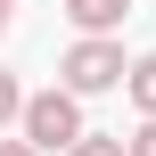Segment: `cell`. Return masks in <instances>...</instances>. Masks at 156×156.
Segmentation results:
<instances>
[{"instance_id": "6da1fadb", "label": "cell", "mask_w": 156, "mask_h": 156, "mask_svg": "<svg viewBox=\"0 0 156 156\" xmlns=\"http://www.w3.org/2000/svg\"><path fill=\"white\" fill-rule=\"evenodd\" d=\"M16 123H25V148L33 156H66L82 140V99H74V90H33V99L16 107Z\"/></svg>"}, {"instance_id": "7a4b0ae2", "label": "cell", "mask_w": 156, "mask_h": 156, "mask_svg": "<svg viewBox=\"0 0 156 156\" xmlns=\"http://www.w3.org/2000/svg\"><path fill=\"white\" fill-rule=\"evenodd\" d=\"M58 74H66V90H74V99H90V90H115V82H123V41H99V33H82V41L66 49V66H58Z\"/></svg>"}, {"instance_id": "3957f363", "label": "cell", "mask_w": 156, "mask_h": 156, "mask_svg": "<svg viewBox=\"0 0 156 156\" xmlns=\"http://www.w3.org/2000/svg\"><path fill=\"white\" fill-rule=\"evenodd\" d=\"M66 16H74V33H99V41H107V33L132 16V0H66Z\"/></svg>"}, {"instance_id": "277c9868", "label": "cell", "mask_w": 156, "mask_h": 156, "mask_svg": "<svg viewBox=\"0 0 156 156\" xmlns=\"http://www.w3.org/2000/svg\"><path fill=\"white\" fill-rule=\"evenodd\" d=\"M123 82H132V99H140V115H156V49L140 66H123Z\"/></svg>"}, {"instance_id": "5b68a950", "label": "cell", "mask_w": 156, "mask_h": 156, "mask_svg": "<svg viewBox=\"0 0 156 156\" xmlns=\"http://www.w3.org/2000/svg\"><path fill=\"white\" fill-rule=\"evenodd\" d=\"M66 156H123V140H115V132H82Z\"/></svg>"}, {"instance_id": "8992f818", "label": "cell", "mask_w": 156, "mask_h": 156, "mask_svg": "<svg viewBox=\"0 0 156 156\" xmlns=\"http://www.w3.org/2000/svg\"><path fill=\"white\" fill-rule=\"evenodd\" d=\"M16 107H25V90H16V74L0 66V123H16Z\"/></svg>"}, {"instance_id": "52a82bcc", "label": "cell", "mask_w": 156, "mask_h": 156, "mask_svg": "<svg viewBox=\"0 0 156 156\" xmlns=\"http://www.w3.org/2000/svg\"><path fill=\"white\" fill-rule=\"evenodd\" d=\"M123 156H156V115L140 123V132H132V140H123Z\"/></svg>"}, {"instance_id": "ba28073f", "label": "cell", "mask_w": 156, "mask_h": 156, "mask_svg": "<svg viewBox=\"0 0 156 156\" xmlns=\"http://www.w3.org/2000/svg\"><path fill=\"white\" fill-rule=\"evenodd\" d=\"M0 156H33V148H25V140H0Z\"/></svg>"}, {"instance_id": "9c48e42d", "label": "cell", "mask_w": 156, "mask_h": 156, "mask_svg": "<svg viewBox=\"0 0 156 156\" xmlns=\"http://www.w3.org/2000/svg\"><path fill=\"white\" fill-rule=\"evenodd\" d=\"M8 16H16V0H0V33H8Z\"/></svg>"}]
</instances>
